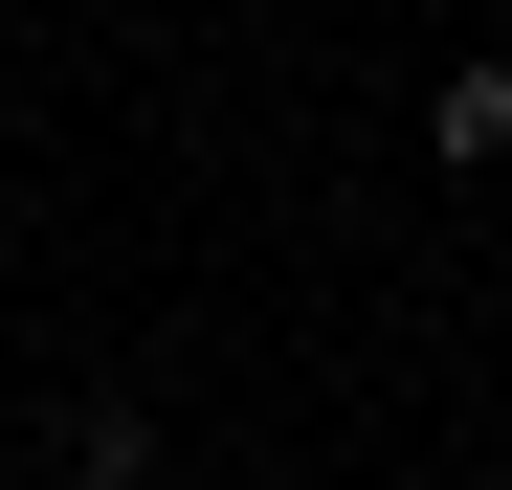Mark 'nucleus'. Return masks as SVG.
<instances>
[{
	"mask_svg": "<svg viewBox=\"0 0 512 490\" xmlns=\"http://www.w3.org/2000/svg\"><path fill=\"white\" fill-rule=\"evenodd\" d=\"M446 156H468V179L512 156V67H468V90H446Z\"/></svg>",
	"mask_w": 512,
	"mask_h": 490,
	"instance_id": "obj_1",
	"label": "nucleus"
},
{
	"mask_svg": "<svg viewBox=\"0 0 512 490\" xmlns=\"http://www.w3.org/2000/svg\"><path fill=\"white\" fill-rule=\"evenodd\" d=\"M67 490H156V424H134V401H112L90 446H67Z\"/></svg>",
	"mask_w": 512,
	"mask_h": 490,
	"instance_id": "obj_2",
	"label": "nucleus"
}]
</instances>
